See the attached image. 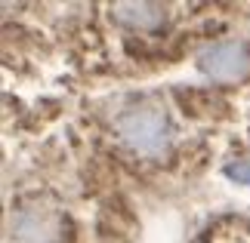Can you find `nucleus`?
Returning <instances> with one entry per match:
<instances>
[{"label":"nucleus","mask_w":250,"mask_h":243,"mask_svg":"<svg viewBox=\"0 0 250 243\" xmlns=\"http://www.w3.org/2000/svg\"><path fill=\"white\" fill-rule=\"evenodd\" d=\"M118 132L133 151L148 154V157L151 154H161L170 142V123L161 114V108H151V105H139V108L121 114Z\"/></svg>","instance_id":"nucleus-1"},{"label":"nucleus","mask_w":250,"mask_h":243,"mask_svg":"<svg viewBox=\"0 0 250 243\" xmlns=\"http://www.w3.org/2000/svg\"><path fill=\"white\" fill-rule=\"evenodd\" d=\"M198 65H201V71L210 74L213 80H238L250 68V53H247L244 43L223 40V43L207 46V50L198 56Z\"/></svg>","instance_id":"nucleus-3"},{"label":"nucleus","mask_w":250,"mask_h":243,"mask_svg":"<svg viewBox=\"0 0 250 243\" xmlns=\"http://www.w3.org/2000/svg\"><path fill=\"white\" fill-rule=\"evenodd\" d=\"M59 237V216L53 209L28 206L6 219V243H53Z\"/></svg>","instance_id":"nucleus-2"},{"label":"nucleus","mask_w":250,"mask_h":243,"mask_svg":"<svg viewBox=\"0 0 250 243\" xmlns=\"http://www.w3.org/2000/svg\"><path fill=\"white\" fill-rule=\"evenodd\" d=\"M111 13L127 28H158L164 22V6L161 3H114Z\"/></svg>","instance_id":"nucleus-4"},{"label":"nucleus","mask_w":250,"mask_h":243,"mask_svg":"<svg viewBox=\"0 0 250 243\" xmlns=\"http://www.w3.org/2000/svg\"><path fill=\"white\" fill-rule=\"evenodd\" d=\"M229 176H232L235 182L250 185V160H241V163H235V167H229Z\"/></svg>","instance_id":"nucleus-5"}]
</instances>
